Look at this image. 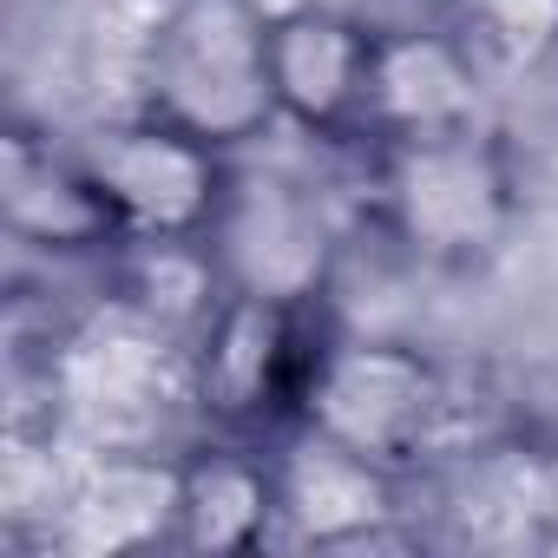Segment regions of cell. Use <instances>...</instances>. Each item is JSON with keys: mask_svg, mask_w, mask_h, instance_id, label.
<instances>
[{"mask_svg": "<svg viewBox=\"0 0 558 558\" xmlns=\"http://www.w3.org/2000/svg\"><path fill=\"white\" fill-rule=\"evenodd\" d=\"M269 0H165L138 53V106L243 151L276 119L269 80Z\"/></svg>", "mask_w": 558, "mask_h": 558, "instance_id": "obj_1", "label": "cell"}, {"mask_svg": "<svg viewBox=\"0 0 558 558\" xmlns=\"http://www.w3.org/2000/svg\"><path fill=\"white\" fill-rule=\"evenodd\" d=\"M375 151H381V217L408 256H421L427 269H486L493 256H506L525 197L506 145L486 125Z\"/></svg>", "mask_w": 558, "mask_h": 558, "instance_id": "obj_2", "label": "cell"}, {"mask_svg": "<svg viewBox=\"0 0 558 558\" xmlns=\"http://www.w3.org/2000/svg\"><path fill=\"white\" fill-rule=\"evenodd\" d=\"M80 151H86L125 243H210L230 210V191H236L230 151L158 119L151 106L93 125V138H80Z\"/></svg>", "mask_w": 558, "mask_h": 558, "instance_id": "obj_3", "label": "cell"}, {"mask_svg": "<svg viewBox=\"0 0 558 558\" xmlns=\"http://www.w3.org/2000/svg\"><path fill=\"white\" fill-rule=\"evenodd\" d=\"M447 414V375L427 349L388 342V336H355V342H323L296 401V421L381 460V466H414L421 447L434 440Z\"/></svg>", "mask_w": 558, "mask_h": 558, "instance_id": "obj_4", "label": "cell"}, {"mask_svg": "<svg viewBox=\"0 0 558 558\" xmlns=\"http://www.w3.org/2000/svg\"><path fill=\"white\" fill-rule=\"evenodd\" d=\"M310 362H316V349L303 342V303L223 283L217 310L197 323L191 401L217 427H236V434H250V427H263L276 414L296 421Z\"/></svg>", "mask_w": 558, "mask_h": 558, "instance_id": "obj_5", "label": "cell"}, {"mask_svg": "<svg viewBox=\"0 0 558 558\" xmlns=\"http://www.w3.org/2000/svg\"><path fill=\"white\" fill-rule=\"evenodd\" d=\"M381 27L336 0H290L269 14V80L276 112L310 138H368V80Z\"/></svg>", "mask_w": 558, "mask_h": 558, "instance_id": "obj_6", "label": "cell"}, {"mask_svg": "<svg viewBox=\"0 0 558 558\" xmlns=\"http://www.w3.org/2000/svg\"><path fill=\"white\" fill-rule=\"evenodd\" d=\"M395 512H401L395 466H381L303 421L276 447V525L296 545H316V551L362 545V538H381Z\"/></svg>", "mask_w": 558, "mask_h": 558, "instance_id": "obj_7", "label": "cell"}, {"mask_svg": "<svg viewBox=\"0 0 558 558\" xmlns=\"http://www.w3.org/2000/svg\"><path fill=\"white\" fill-rule=\"evenodd\" d=\"M0 217L14 243L40 256H99L125 243L86 151H60L27 125L0 138Z\"/></svg>", "mask_w": 558, "mask_h": 558, "instance_id": "obj_8", "label": "cell"}, {"mask_svg": "<svg viewBox=\"0 0 558 558\" xmlns=\"http://www.w3.org/2000/svg\"><path fill=\"white\" fill-rule=\"evenodd\" d=\"M486 125V93L473 66V40L395 27L375 40V80H368V138L375 145H414Z\"/></svg>", "mask_w": 558, "mask_h": 558, "instance_id": "obj_9", "label": "cell"}, {"mask_svg": "<svg viewBox=\"0 0 558 558\" xmlns=\"http://www.w3.org/2000/svg\"><path fill=\"white\" fill-rule=\"evenodd\" d=\"M329 250H336L329 223L310 197H296L290 184H263V204H256V197H243V178L230 191L217 236H210V256H217L230 290L283 296V303H310L323 290Z\"/></svg>", "mask_w": 558, "mask_h": 558, "instance_id": "obj_10", "label": "cell"}, {"mask_svg": "<svg viewBox=\"0 0 558 558\" xmlns=\"http://www.w3.org/2000/svg\"><path fill=\"white\" fill-rule=\"evenodd\" d=\"M178 525V460L145 447H106L53 512V538L73 558H112L138 545H171Z\"/></svg>", "mask_w": 558, "mask_h": 558, "instance_id": "obj_11", "label": "cell"}, {"mask_svg": "<svg viewBox=\"0 0 558 558\" xmlns=\"http://www.w3.org/2000/svg\"><path fill=\"white\" fill-rule=\"evenodd\" d=\"M269 532H276V453L217 440L178 460V525H171L178 551L236 558L256 551Z\"/></svg>", "mask_w": 558, "mask_h": 558, "instance_id": "obj_12", "label": "cell"}, {"mask_svg": "<svg viewBox=\"0 0 558 558\" xmlns=\"http://www.w3.org/2000/svg\"><path fill=\"white\" fill-rule=\"evenodd\" d=\"M460 27L506 73H538L558 53V0H460Z\"/></svg>", "mask_w": 558, "mask_h": 558, "instance_id": "obj_13", "label": "cell"}]
</instances>
